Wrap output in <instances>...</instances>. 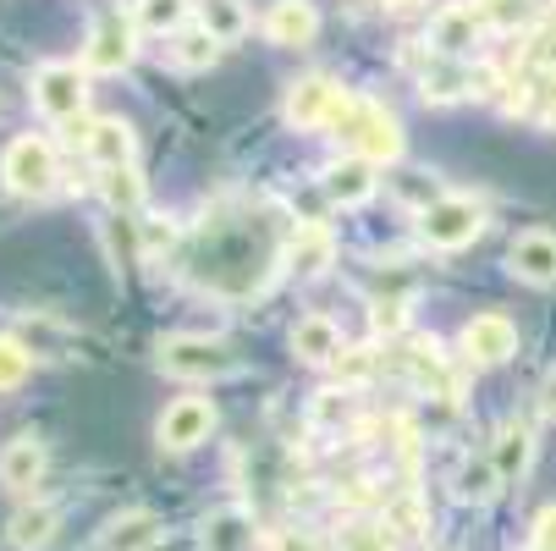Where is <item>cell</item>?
I'll use <instances>...</instances> for the list:
<instances>
[{"label": "cell", "instance_id": "36", "mask_svg": "<svg viewBox=\"0 0 556 551\" xmlns=\"http://www.w3.org/2000/svg\"><path fill=\"white\" fill-rule=\"evenodd\" d=\"M534 551H556V508H545L534 518Z\"/></svg>", "mask_w": 556, "mask_h": 551}, {"label": "cell", "instance_id": "28", "mask_svg": "<svg viewBox=\"0 0 556 551\" xmlns=\"http://www.w3.org/2000/svg\"><path fill=\"white\" fill-rule=\"evenodd\" d=\"M177 66H188V72H204V66H215V55H220V45L204 34V28H182L177 34Z\"/></svg>", "mask_w": 556, "mask_h": 551}, {"label": "cell", "instance_id": "23", "mask_svg": "<svg viewBox=\"0 0 556 551\" xmlns=\"http://www.w3.org/2000/svg\"><path fill=\"white\" fill-rule=\"evenodd\" d=\"M199 28H204L215 45H237V39L249 34L243 0H199Z\"/></svg>", "mask_w": 556, "mask_h": 551}, {"label": "cell", "instance_id": "14", "mask_svg": "<svg viewBox=\"0 0 556 551\" xmlns=\"http://www.w3.org/2000/svg\"><path fill=\"white\" fill-rule=\"evenodd\" d=\"M375 166L369 161H358V154H348V161H337V166H326V177H320V188H326V199L331 204H342V210H353V204H369L375 199Z\"/></svg>", "mask_w": 556, "mask_h": 551}, {"label": "cell", "instance_id": "2", "mask_svg": "<svg viewBox=\"0 0 556 551\" xmlns=\"http://www.w3.org/2000/svg\"><path fill=\"white\" fill-rule=\"evenodd\" d=\"M342 138L369 166H396L403 161V127H396V116L386 105H375V100H353V111L342 122Z\"/></svg>", "mask_w": 556, "mask_h": 551}, {"label": "cell", "instance_id": "17", "mask_svg": "<svg viewBox=\"0 0 556 551\" xmlns=\"http://www.w3.org/2000/svg\"><path fill=\"white\" fill-rule=\"evenodd\" d=\"M199 551H254V518L243 508H215L199 524Z\"/></svg>", "mask_w": 556, "mask_h": 551}, {"label": "cell", "instance_id": "10", "mask_svg": "<svg viewBox=\"0 0 556 551\" xmlns=\"http://www.w3.org/2000/svg\"><path fill=\"white\" fill-rule=\"evenodd\" d=\"M320 34V12H314V0H270L265 12V39L281 45V50H303L314 45Z\"/></svg>", "mask_w": 556, "mask_h": 551}, {"label": "cell", "instance_id": "38", "mask_svg": "<svg viewBox=\"0 0 556 551\" xmlns=\"http://www.w3.org/2000/svg\"><path fill=\"white\" fill-rule=\"evenodd\" d=\"M545 409H551V414H556V375H551V380H545Z\"/></svg>", "mask_w": 556, "mask_h": 551}, {"label": "cell", "instance_id": "12", "mask_svg": "<svg viewBox=\"0 0 556 551\" xmlns=\"http://www.w3.org/2000/svg\"><path fill=\"white\" fill-rule=\"evenodd\" d=\"M507 271L529 287H551L556 281V238L551 231H518L507 249Z\"/></svg>", "mask_w": 556, "mask_h": 551}, {"label": "cell", "instance_id": "19", "mask_svg": "<svg viewBox=\"0 0 556 551\" xmlns=\"http://www.w3.org/2000/svg\"><path fill=\"white\" fill-rule=\"evenodd\" d=\"M292 353L303 364H337L342 359V331L326 321V314H303L292 326Z\"/></svg>", "mask_w": 556, "mask_h": 551}, {"label": "cell", "instance_id": "25", "mask_svg": "<svg viewBox=\"0 0 556 551\" xmlns=\"http://www.w3.org/2000/svg\"><path fill=\"white\" fill-rule=\"evenodd\" d=\"M132 23H138L143 34H182L188 0H138V7H132Z\"/></svg>", "mask_w": 556, "mask_h": 551}, {"label": "cell", "instance_id": "26", "mask_svg": "<svg viewBox=\"0 0 556 551\" xmlns=\"http://www.w3.org/2000/svg\"><path fill=\"white\" fill-rule=\"evenodd\" d=\"M100 193H105V204H111L116 215H132V210L143 204V177H138L132 166H116V172H100Z\"/></svg>", "mask_w": 556, "mask_h": 551}, {"label": "cell", "instance_id": "30", "mask_svg": "<svg viewBox=\"0 0 556 551\" xmlns=\"http://www.w3.org/2000/svg\"><path fill=\"white\" fill-rule=\"evenodd\" d=\"M386 518H391V529H396V535H419V529H425V508H419V497H414V491L391 497V502H386Z\"/></svg>", "mask_w": 556, "mask_h": 551}, {"label": "cell", "instance_id": "11", "mask_svg": "<svg viewBox=\"0 0 556 551\" xmlns=\"http://www.w3.org/2000/svg\"><path fill=\"white\" fill-rule=\"evenodd\" d=\"M480 34H485V23H480L473 7H441L435 23H430V50L446 55V61H463L473 45H480Z\"/></svg>", "mask_w": 556, "mask_h": 551}, {"label": "cell", "instance_id": "6", "mask_svg": "<svg viewBox=\"0 0 556 551\" xmlns=\"http://www.w3.org/2000/svg\"><path fill=\"white\" fill-rule=\"evenodd\" d=\"M0 177H7L12 193H28V199H45L55 188V149L34 133L12 138L7 154H0Z\"/></svg>", "mask_w": 556, "mask_h": 551}, {"label": "cell", "instance_id": "7", "mask_svg": "<svg viewBox=\"0 0 556 551\" xmlns=\"http://www.w3.org/2000/svg\"><path fill=\"white\" fill-rule=\"evenodd\" d=\"M210 430H215V403L210 398H177L161 414V425H154V436H161L166 452H193L199 441H210Z\"/></svg>", "mask_w": 556, "mask_h": 551}, {"label": "cell", "instance_id": "35", "mask_svg": "<svg viewBox=\"0 0 556 551\" xmlns=\"http://www.w3.org/2000/svg\"><path fill=\"white\" fill-rule=\"evenodd\" d=\"M270 551H326V546L308 529H281V535H270Z\"/></svg>", "mask_w": 556, "mask_h": 551}, {"label": "cell", "instance_id": "33", "mask_svg": "<svg viewBox=\"0 0 556 551\" xmlns=\"http://www.w3.org/2000/svg\"><path fill=\"white\" fill-rule=\"evenodd\" d=\"M396 193H403L408 204H419V215H425L435 199H446L435 183H425V172H403V177H396Z\"/></svg>", "mask_w": 556, "mask_h": 551}, {"label": "cell", "instance_id": "31", "mask_svg": "<svg viewBox=\"0 0 556 551\" xmlns=\"http://www.w3.org/2000/svg\"><path fill=\"white\" fill-rule=\"evenodd\" d=\"M337 370H342V380H348V386H358V380H369V375L380 370V353H375V348H342Z\"/></svg>", "mask_w": 556, "mask_h": 551}, {"label": "cell", "instance_id": "18", "mask_svg": "<svg viewBox=\"0 0 556 551\" xmlns=\"http://www.w3.org/2000/svg\"><path fill=\"white\" fill-rule=\"evenodd\" d=\"M491 458H496L502 486H518V480L529 475V463H534V430H529L523 419H507V425L496 430V441H491Z\"/></svg>", "mask_w": 556, "mask_h": 551}, {"label": "cell", "instance_id": "3", "mask_svg": "<svg viewBox=\"0 0 556 551\" xmlns=\"http://www.w3.org/2000/svg\"><path fill=\"white\" fill-rule=\"evenodd\" d=\"M480 231H485V204L468 199V193H446V199H435V204L419 215V238H425L430 249H441V254L468 249Z\"/></svg>", "mask_w": 556, "mask_h": 551}, {"label": "cell", "instance_id": "24", "mask_svg": "<svg viewBox=\"0 0 556 551\" xmlns=\"http://www.w3.org/2000/svg\"><path fill=\"white\" fill-rule=\"evenodd\" d=\"M55 524H61V508H55V502H34V508H23V513L12 518L7 540H12V551H39V546L55 535Z\"/></svg>", "mask_w": 556, "mask_h": 551}, {"label": "cell", "instance_id": "16", "mask_svg": "<svg viewBox=\"0 0 556 551\" xmlns=\"http://www.w3.org/2000/svg\"><path fill=\"white\" fill-rule=\"evenodd\" d=\"M84 149H89V161H94L100 172L132 166V127H127L122 116H94V122H89Z\"/></svg>", "mask_w": 556, "mask_h": 551}, {"label": "cell", "instance_id": "32", "mask_svg": "<svg viewBox=\"0 0 556 551\" xmlns=\"http://www.w3.org/2000/svg\"><path fill=\"white\" fill-rule=\"evenodd\" d=\"M348 409H353V403H348V391H337V386H331V391H314L308 419H314V425H342V419H348Z\"/></svg>", "mask_w": 556, "mask_h": 551}, {"label": "cell", "instance_id": "21", "mask_svg": "<svg viewBox=\"0 0 556 551\" xmlns=\"http://www.w3.org/2000/svg\"><path fill=\"white\" fill-rule=\"evenodd\" d=\"M154 540H161V518L154 513H122L100 529V551H154Z\"/></svg>", "mask_w": 556, "mask_h": 551}, {"label": "cell", "instance_id": "20", "mask_svg": "<svg viewBox=\"0 0 556 551\" xmlns=\"http://www.w3.org/2000/svg\"><path fill=\"white\" fill-rule=\"evenodd\" d=\"M337 551H403V535L391 529L386 513H358L337 529Z\"/></svg>", "mask_w": 556, "mask_h": 551}, {"label": "cell", "instance_id": "1", "mask_svg": "<svg viewBox=\"0 0 556 551\" xmlns=\"http://www.w3.org/2000/svg\"><path fill=\"white\" fill-rule=\"evenodd\" d=\"M348 111H353V95L337 84V77H326V72L298 77V84L287 89V105H281V116H287L292 127H303V133L342 127V122H348Z\"/></svg>", "mask_w": 556, "mask_h": 551}, {"label": "cell", "instance_id": "13", "mask_svg": "<svg viewBox=\"0 0 556 551\" xmlns=\"http://www.w3.org/2000/svg\"><path fill=\"white\" fill-rule=\"evenodd\" d=\"M39 480H45V441L34 430H23L17 441H7V452H0V486L23 497Z\"/></svg>", "mask_w": 556, "mask_h": 551}, {"label": "cell", "instance_id": "27", "mask_svg": "<svg viewBox=\"0 0 556 551\" xmlns=\"http://www.w3.org/2000/svg\"><path fill=\"white\" fill-rule=\"evenodd\" d=\"M523 111H529L540 127H556V66L534 72V84L523 89Z\"/></svg>", "mask_w": 556, "mask_h": 551}, {"label": "cell", "instance_id": "8", "mask_svg": "<svg viewBox=\"0 0 556 551\" xmlns=\"http://www.w3.org/2000/svg\"><path fill=\"white\" fill-rule=\"evenodd\" d=\"M513 353H518V326L507 321V314H473V321L463 326V359L468 364L491 370V364H507Z\"/></svg>", "mask_w": 556, "mask_h": 551}, {"label": "cell", "instance_id": "37", "mask_svg": "<svg viewBox=\"0 0 556 551\" xmlns=\"http://www.w3.org/2000/svg\"><path fill=\"white\" fill-rule=\"evenodd\" d=\"M534 61H540V72H545V66H556V12H551V28L540 34V50H534Z\"/></svg>", "mask_w": 556, "mask_h": 551}, {"label": "cell", "instance_id": "29", "mask_svg": "<svg viewBox=\"0 0 556 551\" xmlns=\"http://www.w3.org/2000/svg\"><path fill=\"white\" fill-rule=\"evenodd\" d=\"M28 364H34V353H28L17 337H0V391L23 386V380H28Z\"/></svg>", "mask_w": 556, "mask_h": 551}, {"label": "cell", "instance_id": "39", "mask_svg": "<svg viewBox=\"0 0 556 551\" xmlns=\"http://www.w3.org/2000/svg\"><path fill=\"white\" fill-rule=\"evenodd\" d=\"M380 7H391V12H403V7H414V0H380Z\"/></svg>", "mask_w": 556, "mask_h": 551}, {"label": "cell", "instance_id": "9", "mask_svg": "<svg viewBox=\"0 0 556 551\" xmlns=\"http://www.w3.org/2000/svg\"><path fill=\"white\" fill-rule=\"evenodd\" d=\"M132 39H138V23H127L122 12H100L84 50V72H122L132 61Z\"/></svg>", "mask_w": 556, "mask_h": 551}, {"label": "cell", "instance_id": "15", "mask_svg": "<svg viewBox=\"0 0 556 551\" xmlns=\"http://www.w3.org/2000/svg\"><path fill=\"white\" fill-rule=\"evenodd\" d=\"M331 260H337V243H331V231H326V226H298L292 238H287V271H292L298 281L326 276Z\"/></svg>", "mask_w": 556, "mask_h": 551}, {"label": "cell", "instance_id": "22", "mask_svg": "<svg viewBox=\"0 0 556 551\" xmlns=\"http://www.w3.org/2000/svg\"><path fill=\"white\" fill-rule=\"evenodd\" d=\"M502 491V475H496V458H463L457 475H452V497L457 502H491Z\"/></svg>", "mask_w": 556, "mask_h": 551}, {"label": "cell", "instance_id": "34", "mask_svg": "<svg viewBox=\"0 0 556 551\" xmlns=\"http://www.w3.org/2000/svg\"><path fill=\"white\" fill-rule=\"evenodd\" d=\"M369 321H375V331L396 337V331L408 326V314H403V303H375V314H369Z\"/></svg>", "mask_w": 556, "mask_h": 551}, {"label": "cell", "instance_id": "4", "mask_svg": "<svg viewBox=\"0 0 556 551\" xmlns=\"http://www.w3.org/2000/svg\"><path fill=\"white\" fill-rule=\"evenodd\" d=\"M161 370L177 380H226L237 375V353L220 337H166L161 342Z\"/></svg>", "mask_w": 556, "mask_h": 551}, {"label": "cell", "instance_id": "5", "mask_svg": "<svg viewBox=\"0 0 556 551\" xmlns=\"http://www.w3.org/2000/svg\"><path fill=\"white\" fill-rule=\"evenodd\" d=\"M34 105L50 116V122H77L84 116V105H89V77H84V66H72V61H45L39 72H34Z\"/></svg>", "mask_w": 556, "mask_h": 551}]
</instances>
